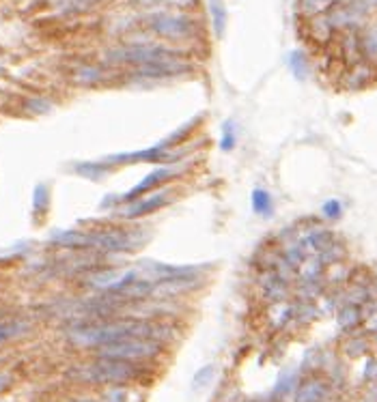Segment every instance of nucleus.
<instances>
[{"mask_svg":"<svg viewBox=\"0 0 377 402\" xmlns=\"http://www.w3.org/2000/svg\"><path fill=\"white\" fill-rule=\"evenodd\" d=\"M289 63H291V71H294L298 78H304V76H306V59H304V54L294 52V54L289 57Z\"/></svg>","mask_w":377,"mask_h":402,"instance_id":"18","label":"nucleus"},{"mask_svg":"<svg viewBox=\"0 0 377 402\" xmlns=\"http://www.w3.org/2000/svg\"><path fill=\"white\" fill-rule=\"evenodd\" d=\"M371 3H373V5H377V0H371Z\"/></svg>","mask_w":377,"mask_h":402,"instance_id":"26","label":"nucleus"},{"mask_svg":"<svg viewBox=\"0 0 377 402\" xmlns=\"http://www.w3.org/2000/svg\"><path fill=\"white\" fill-rule=\"evenodd\" d=\"M323 213L330 215V218H337V215L341 213V205L337 203V200H330V203L323 207Z\"/></svg>","mask_w":377,"mask_h":402,"instance_id":"22","label":"nucleus"},{"mask_svg":"<svg viewBox=\"0 0 377 402\" xmlns=\"http://www.w3.org/2000/svg\"><path fill=\"white\" fill-rule=\"evenodd\" d=\"M183 57L181 52L166 45H158V43H132V45H121L115 47L106 54L108 63L115 65H134V67H143L149 63H158V61H166V59H177Z\"/></svg>","mask_w":377,"mask_h":402,"instance_id":"4","label":"nucleus"},{"mask_svg":"<svg viewBox=\"0 0 377 402\" xmlns=\"http://www.w3.org/2000/svg\"><path fill=\"white\" fill-rule=\"evenodd\" d=\"M132 5L136 7H143V9H149V7H162V5H175V3H183V0H129Z\"/></svg>","mask_w":377,"mask_h":402,"instance_id":"19","label":"nucleus"},{"mask_svg":"<svg viewBox=\"0 0 377 402\" xmlns=\"http://www.w3.org/2000/svg\"><path fill=\"white\" fill-rule=\"evenodd\" d=\"M22 329H24L22 323H0V344L16 338V336H20Z\"/></svg>","mask_w":377,"mask_h":402,"instance_id":"16","label":"nucleus"},{"mask_svg":"<svg viewBox=\"0 0 377 402\" xmlns=\"http://www.w3.org/2000/svg\"><path fill=\"white\" fill-rule=\"evenodd\" d=\"M147 237L140 232L123 230V228H104L95 232H80L78 247H91V249H102V252H136L145 245Z\"/></svg>","mask_w":377,"mask_h":402,"instance_id":"2","label":"nucleus"},{"mask_svg":"<svg viewBox=\"0 0 377 402\" xmlns=\"http://www.w3.org/2000/svg\"><path fill=\"white\" fill-rule=\"evenodd\" d=\"M78 402H98V400H88V398H82V400H78Z\"/></svg>","mask_w":377,"mask_h":402,"instance_id":"25","label":"nucleus"},{"mask_svg":"<svg viewBox=\"0 0 377 402\" xmlns=\"http://www.w3.org/2000/svg\"><path fill=\"white\" fill-rule=\"evenodd\" d=\"M181 172V166H164V168H158V170H153V172H149L143 181H140L136 187H132L127 194H123L119 200L121 203H132V200H136V198H140V196H145L147 191H151V189H156L158 185H162V183H166V181H170L173 177H177Z\"/></svg>","mask_w":377,"mask_h":402,"instance_id":"8","label":"nucleus"},{"mask_svg":"<svg viewBox=\"0 0 377 402\" xmlns=\"http://www.w3.org/2000/svg\"><path fill=\"white\" fill-rule=\"evenodd\" d=\"M147 26L153 35L168 39V41H185L190 37H197L199 24L185 13L175 11H158L147 18Z\"/></svg>","mask_w":377,"mask_h":402,"instance_id":"6","label":"nucleus"},{"mask_svg":"<svg viewBox=\"0 0 377 402\" xmlns=\"http://www.w3.org/2000/svg\"><path fill=\"white\" fill-rule=\"evenodd\" d=\"M330 3H332V0H302V7H304L311 16H315V13H321Z\"/></svg>","mask_w":377,"mask_h":402,"instance_id":"20","label":"nucleus"},{"mask_svg":"<svg viewBox=\"0 0 377 402\" xmlns=\"http://www.w3.org/2000/svg\"><path fill=\"white\" fill-rule=\"evenodd\" d=\"M11 387V377L7 372H0V394Z\"/></svg>","mask_w":377,"mask_h":402,"instance_id":"24","label":"nucleus"},{"mask_svg":"<svg viewBox=\"0 0 377 402\" xmlns=\"http://www.w3.org/2000/svg\"><path fill=\"white\" fill-rule=\"evenodd\" d=\"M166 327H160L149 321H115V323H86L74 327L67 336L76 346L84 348H102L115 342L132 338H149L162 342Z\"/></svg>","mask_w":377,"mask_h":402,"instance_id":"1","label":"nucleus"},{"mask_svg":"<svg viewBox=\"0 0 377 402\" xmlns=\"http://www.w3.org/2000/svg\"><path fill=\"white\" fill-rule=\"evenodd\" d=\"M74 80L78 82V84H98V82H102L104 80V71L100 69V67H95V65H84V67H80L78 71H76V76H74Z\"/></svg>","mask_w":377,"mask_h":402,"instance_id":"13","label":"nucleus"},{"mask_svg":"<svg viewBox=\"0 0 377 402\" xmlns=\"http://www.w3.org/2000/svg\"><path fill=\"white\" fill-rule=\"evenodd\" d=\"M235 129H233V123H224L222 125V138H220V148L222 150H231L235 146Z\"/></svg>","mask_w":377,"mask_h":402,"instance_id":"17","label":"nucleus"},{"mask_svg":"<svg viewBox=\"0 0 377 402\" xmlns=\"http://www.w3.org/2000/svg\"><path fill=\"white\" fill-rule=\"evenodd\" d=\"M160 353H162V344L149 338H132V340H123V342H115V344L98 348V357L121 360V362H132V364L153 360Z\"/></svg>","mask_w":377,"mask_h":402,"instance_id":"5","label":"nucleus"},{"mask_svg":"<svg viewBox=\"0 0 377 402\" xmlns=\"http://www.w3.org/2000/svg\"><path fill=\"white\" fill-rule=\"evenodd\" d=\"M209 13H211V24H214V35L224 37L226 30V7L222 0H209Z\"/></svg>","mask_w":377,"mask_h":402,"instance_id":"11","label":"nucleus"},{"mask_svg":"<svg viewBox=\"0 0 377 402\" xmlns=\"http://www.w3.org/2000/svg\"><path fill=\"white\" fill-rule=\"evenodd\" d=\"M26 110L33 114H45L52 110V104L48 102V97H28L26 99Z\"/></svg>","mask_w":377,"mask_h":402,"instance_id":"15","label":"nucleus"},{"mask_svg":"<svg viewBox=\"0 0 377 402\" xmlns=\"http://www.w3.org/2000/svg\"><path fill=\"white\" fill-rule=\"evenodd\" d=\"M76 172L91 179V181H102L108 172H110V166L106 162H84V164H78L76 166Z\"/></svg>","mask_w":377,"mask_h":402,"instance_id":"12","label":"nucleus"},{"mask_svg":"<svg viewBox=\"0 0 377 402\" xmlns=\"http://www.w3.org/2000/svg\"><path fill=\"white\" fill-rule=\"evenodd\" d=\"M253 209L259 215H269L272 213V196L263 189L253 191Z\"/></svg>","mask_w":377,"mask_h":402,"instance_id":"14","label":"nucleus"},{"mask_svg":"<svg viewBox=\"0 0 377 402\" xmlns=\"http://www.w3.org/2000/svg\"><path fill=\"white\" fill-rule=\"evenodd\" d=\"M143 370L140 364L132 362H121V360H108V357H98L82 368L76 370V379L84 383H100V385H112V383H123L129 379H136L138 372Z\"/></svg>","mask_w":377,"mask_h":402,"instance_id":"3","label":"nucleus"},{"mask_svg":"<svg viewBox=\"0 0 377 402\" xmlns=\"http://www.w3.org/2000/svg\"><path fill=\"white\" fill-rule=\"evenodd\" d=\"M185 71H190V63H187L183 57H177V59H166V61L149 63V65H143V67H134L132 76L140 78V80H162V78L181 76Z\"/></svg>","mask_w":377,"mask_h":402,"instance_id":"7","label":"nucleus"},{"mask_svg":"<svg viewBox=\"0 0 377 402\" xmlns=\"http://www.w3.org/2000/svg\"><path fill=\"white\" fill-rule=\"evenodd\" d=\"M168 203V194L166 191H158L151 196H140L132 203H127V207L123 209L121 218L123 220H136V218H145L153 211H158L160 207H164Z\"/></svg>","mask_w":377,"mask_h":402,"instance_id":"9","label":"nucleus"},{"mask_svg":"<svg viewBox=\"0 0 377 402\" xmlns=\"http://www.w3.org/2000/svg\"><path fill=\"white\" fill-rule=\"evenodd\" d=\"M170 158V150H166L164 146H151V148H143V150H132V153H117V155H108L104 162L110 164H138V162H162Z\"/></svg>","mask_w":377,"mask_h":402,"instance_id":"10","label":"nucleus"},{"mask_svg":"<svg viewBox=\"0 0 377 402\" xmlns=\"http://www.w3.org/2000/svg\"><path fill=\"white\" fill-rule=\"evenodd\" d=\"M214 379V366L209 364V366H205V368H201L199 372H197V377H195V387H205L209 381Z\"/></svg>","mask_w":377,"mask_h":402,"instance_id":"21","label":"nucleus"},{"mask_svg":"<svg viewBox=\"0 0 377 402\" xmlns=\"http://www.w3.org/2000/svg\"><path fill=\"white\" fill-rule=\"evenodd\" d=\"M112 391H115V394H110V391L106 394V400H108V402H125V391H123V389H112Z\"/></svg>","mask_w":377,"mask_h":402,"instance_id":"23","label":"nucleus"}]
</instances>
